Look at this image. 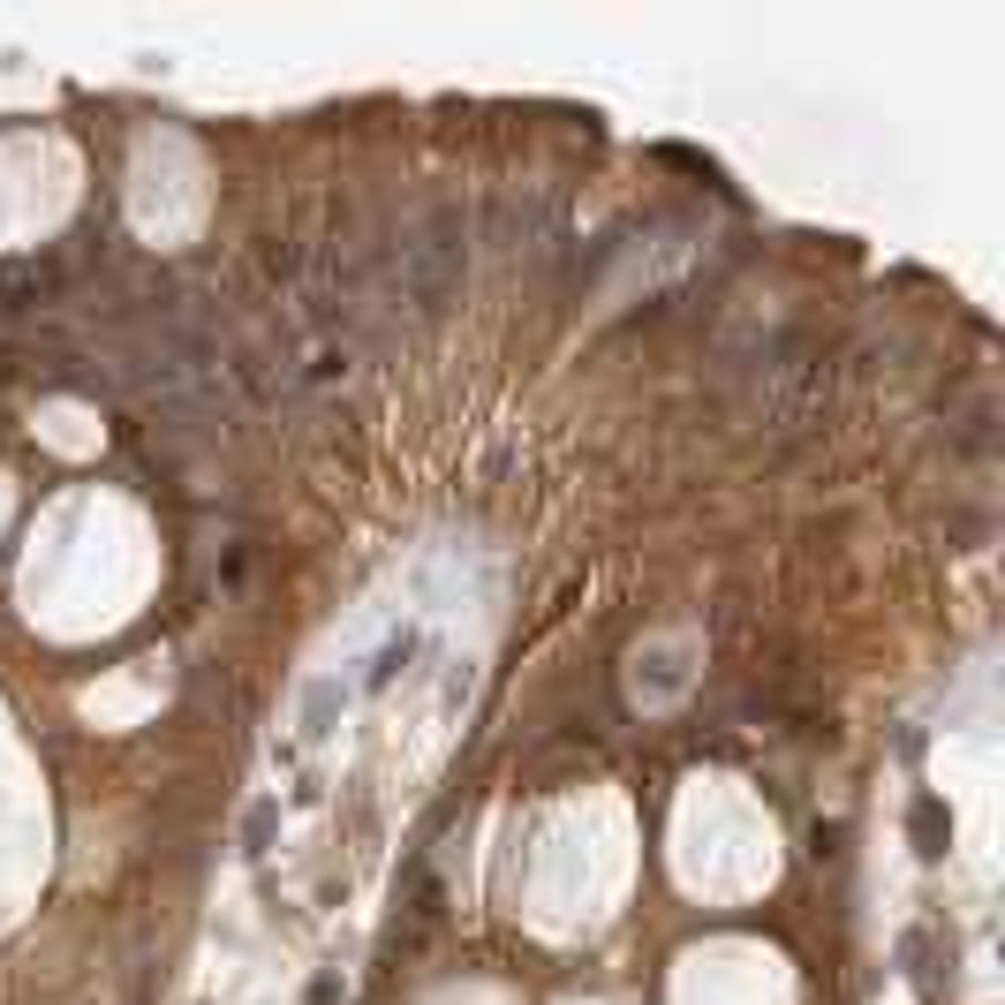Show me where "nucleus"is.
Returning a JSON list of instances; mask_svg holds the SVG:
<instances>
[{
  "label": "nucleus",
  "mask_w": 1005,
  "mask_h": 1005,
  "mask_svg": "<svg viewBox=\"0 0 1005 1005\" xmlns=\"http://www.w3.org/2000/svg\"><path fill=\"white\" fill-rule=\"evenodd\" d=\"M409 650H417V635L401 628V635H393V643H386V650H378V666H371V688H386V680H393V673L409 666Z\"/></svg>",
  "instance_id": "nucleus-4"
},
{
  "label": "nucleus",
  "mask_w": 1005,
  "mask_h": 1005,
  "mask_svg": "<svg viewBox=\"0 0 1005 1005\" xmlns=\"http://www.w3.org/2000/svg\"><path fill=\"white\" fill-rule=\"evenodd\" d=\"M273 824H280V809H273V801H257L250 817H243V847H250V854H265V847H273Z\"/></svg>",
  "instance_id": "nucleus-5"
},
{
  "label": "nucleus",
  "mask_w": 1005,
  "mask_h": 1005,
  "mask_svg": "<svg viewBox=\"0 0 1005 1005\" xmlns=\"http://www.w3.org/2000/svg\"><path fill=\"white\" fill-rule=\"evenodd\" d=\"M334 704H340V680H318V688H310V718H302V734H334Z\"/></svg>",
  "instance_id": "nucleus-3"
},
{
  "label": "nucleus",
  "mask_w": 1005,
  "mask_h": 1005,
  "mask_svg": "<svg viewBox=\"0 0 1005 1005\" xmlns=\"http://www.w3.org/2000/svg\"><path fill=\"white\" fill-rule=\"evenodd\" d=\"M907 824H915V854H922V862H937V854H945V839H953L945 801H937V794H915V817H907Z\"/></svg>",
  "instance_id": "nucleus-1"
},
{
  "label": "nucleus",
  "mask_w": 1005,
  "mask_h": 1005,
  "mask_svg": "<svg viewBox=\"0 0 1005 1005\" xmlns=\"http://www.w3.org/2000/svg\"><path fill=\"white\" fill-rule=\"evenodd\" d=\"M302 1005H340V975L326 967V975H310V991H302Z\"/></svg>",
  "instance_id": "nucleus-6"
},
{
  "label": "nucleus",
  "mask_w": 1005,
  "mask_h": 1005,
  "mask_svg": "<svg viewBox=\"0 0 1005 1005\" xmlns=\"http://www.w3.org/2000/svg\"><path fill=\"white\" fill-rule=\"evenodd\" d=\"M953 447H961L967 461H991V454H998V409H991V401H983V409H967L961 431H953Z\"/></svg>",
  "instance_id": "nucleus-2"
}]
</instances>
